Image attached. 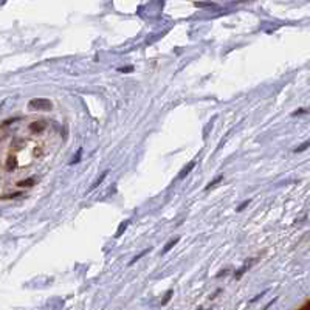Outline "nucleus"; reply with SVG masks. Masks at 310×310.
Segmentation results:
<instances>
[{
    "label": "nucleus",
    "mask_w": 310,
    "mask_h": 310,
    "mask_svg": "<svg viewBox=\"0 0 310 310\" xmlns=\"http://www.w3.org/2000/svg\"><path fill=\"white\" fill-rule=\"evenodd\" d=\"M6 166H8L9 169H16V168H17V161H16V158H14V157H9V158H8Z\"/></svg>",
    "instance_id": "ddd939ff"
},
{
    "label": "nucleus",
    "mask_w": 310,
    "mask_h": 310,
    "mask_svg": "<svg viewBox=\"0 0 310 310\" xmlns=\"http://www.w3.org/2000/svg\"><path fill=\"white\" fill-rule=\"evenodd\" d=\"M307 147H310V140H307V141H304L303 144H299L296 149H295V152H304Z\"/></svg>",
    "instance_id": "9d476101"
},
{
    "label": "nucleus",
    "mask_w": 310,
    "mask_h": 310,
    "mask_svg": "<svg viewBox=\"0 0 310 310\" xmlns=\"http://www.w3.org/2000/svg\"><path fill=\"white\" fill-rule=\"evenodd\" d=\"M254 262H256V259H253V261H251L250 264H245V265H244V267H240V268L237 270V273H236V278H240V276H242V274H244V273H245V271H247V270H248L250 267L253 265Z\"/></svg>",
    "instance_id": "423d86ee"
},
{
    "label": "nucleus",
    "mask_w": 310,
    "mask_h": 310,
    "mask_svg": "<svg viewBox=\"0 0 310 310\" xmlns=\"http://www.w3.org/2000/svg\"><path fill=\"white\" fill-rule=\"evenodd\" d=\"M222 178H223V177H222V175H217V177L214 178V180H213V181H211V183H208V185H206V186H205V191H208V189H209V188H213V186H216V185H217V183H219V181H222Z\"/></svg>",
    "instance_id": "9b49d317"
},
{
    "label": "nucleus",
    "mask_w": 310,
    "mask_h": 310,
    "mask_svg": "<svg viewBox=\"0 0 310 310\" xmlns=\"http://www.w3.org/2000/svg\"><path fill=\"white\" fill-rule=\"evenodd\" d=\"M178 240H180L178 237H175V239H172V240H169V242L166 244V247L163 248V253L166 254V253H168V251H169V250H171V248H172L174 245H177V244H178Z\"/></svg>",
    "instance_id": "1a4fd4ad"
},
{
    "label": "nucleus",
    "mask_w": 310,
    "mask_h": 310,
    "mask_svg": "<svg viewBox=\"0 0 310 310\" xmlns=\"http://www.w3.org/2000/svg\"><path fill=\"white\" fill-rule=\"evenodd\" d=\"M36 181H34V178H27V180H22V181H19L17 183V186L19 188H30V186H33Z\"/></svg>",
    "instance_id": "39448f33"
},
{
    "label": "nucleus",
    "mask_w": 310,
    "mask_h": 310,
    "mask_svg": "<svg viewBox=\"0 0 310 310\" xmlns=\"http://www.w3.org/2000/svg\"><path fill=\"white\" fill-rule=\"evenodd\" d=\"M28 107L33 109V110H51L53 109V104L50 99H45V98H36V99H31L28 102Z\"/></svg>",
    "instance_id": "f257e3e1"
},
{
    "label": "nucleus",
    "mask_w": 310,
    "mask_h": 310,
    "mask_svg": "<svg viewBox=\"0 0 310 310\" xmlns=\"http://www.w3.org/2000/svg\"><path fill=\"white\" fill-rule=\"evenodd\" d=\"M171 296H172V290H169V292H166V295H165V298H163V301H161V304L165 306V304H168V301L171 299Z\"/></svg>",
    "instance_id": "f3484780"
},
{
    "label": "nucleus",
    "mask_w": 310,
    "mask_h": 310,
    "mask_svg": "<svg viewBox=\"0 0 310 310\" xmlns=\"http://www.w3.org/2000/svg\"><path fill=\"white\" fill-rule=\"evenodd\" d=\"M106 175H107V171H106V172H102V174H101V177H99V178H98V180H96V181H95V183H93V185H91V188H90V189H95V188H96V186H99V185H101V183H102V180H104V178H106Z\"/></svg>",
    "instance_id": "f8f14e48"
},
{
    "label": "nucleus",
    "mask_w": 310,
    "mask_h": 310,
    "mask_svg": "<svg viewBox=\"0 0 310 310\" xmlns=\"http://www.w3.org/2000/svg\"><path fill=\"white\" fill-rule=\"evenodd\" d=\"M194 166H195V161H191L186 168H183V169H181V172L178 174V180H181V178L186 177V175L189 174V171H192V169H194Z\"/></svg>",
    "instance_id": "7ed1b4c3"
},
{
    "label": "nucleus",
    "mask_w": 310,
    "mask_h": 310,
    "mask_svg": "<svg viewBox=\"0 0 310 310\" xmlns=\"http://www.w3.org/2000/svg\"><path fill=\"white\" fill-rule=\"evenodd\" d=\"M81 157H82V147H79V149L76 150V154L73 155V158H71V161H70V165H76V163H79V161H81Z\"/></svg>",
    "instance_id": "6e6552de"
},
{
    "label": "nucleus",
    "mask_w": 310,
    "mask_h": 310,
    "mask_svg": "<svg viewBox=\"0 0 310 310\" xmlns=\"http://www.w3.org/2000/svg\"><path fill=\"white\" fill-rule=\"evenodd\" d=\"M309 113V110L307 109H298L296 112H293L292 113V116H301V115H307Z\"/></svg>",
    "instance_id": "2eb2a0df"
},
{
    "label": "nucleus",
    "mask_w": 310,
    "mask_h": 310,
    "mask_svg": "<svg viewBox=\"0 0 310 310\" xmlns=\"http://www.w3.org/2000/svg\"><path fill=\"white\" fill-rule=\"evenodd\" d=\"M129 223H130V220H124V222H123V223H121V225L118 226V229H116V234H115V237H120V236H121V234H123V233L126 231V228L129 226Z\"/></svg>",
    "instance_id": "20e7f679"
},
{
    "label": "nucleus",
    "mask_w": 310,
    "mask_h": 310,
    "mask_svg": "<svg viewBox=\"0 0 310 310\" xmlns=\"http://www.w3.org/2000/svg\"><path fill=\"white\" fill-rule=\"evenodd\" d=\"M250 202H251L250 199H248V200H244V202H242V203H240V205H239V206L236 208V209H237V213H240V211H244V208H247V206L250 205Z\"/></svg>",
    "instance_id": "dca6fc26"
},
{
    "label": "nucleus",
    "mask_w": 310,
    "mask_h": 310,
    "mask_svg": "<svg viewBox=\"0 0 310 310\" xmlns=\"http://www.w3.org/2000/svg\"><path fill=\"white\" fill-rule=\"evenodd\" d=\"M118 71H120V73H130V71H133V65H126V67H120V68H118Z\"/></svg>",
    "instance_id": "4468645a"
},
{
    "label": "nucleus",
    "mask_w": 310,
    "mask_h": 310,
    "mask_svg": "<svg viewBox=\"0 0 310 310\" xmlns=\"http://www.w3.org/2000/svg\"><path fill=\"white\" fill-rule=\"evenodd\" d=\"M45 127H47V121H34V123H31L30 130L31 132H42Z\"/></svg>",
    "instance_id": "f03ea898"
},
{
    "label": "nucleus",
    "mask_w": 310,
    "mask_h": 310,
    "mask_svg": "<svg viewBox=\"0 0 310 310\" xmlns=\"http://www.w3.org/2000/svg\"><path fill=\"white\" fill-rule=\"evenodd\" d=\"M149 251H150V247H149V248H146V250H143V251H140V253H138V254H136V256H135V258H133L132 261H130V262H129V265H133V264H135V262H136V261H140V259H141V258H143V256H144V254H147V253H149Z\"/></svg>",
    "instance_id": "0eeeda50"
}]
</instances>
